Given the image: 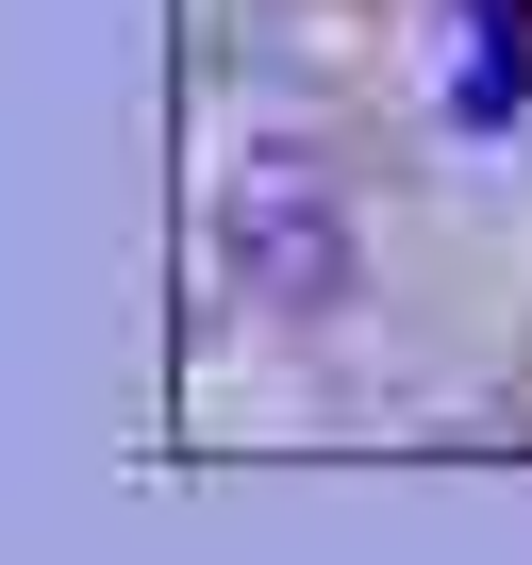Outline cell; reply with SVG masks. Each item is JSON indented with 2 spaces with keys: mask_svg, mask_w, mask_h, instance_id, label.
<instances>
[{
  "mask_svg": "<svg viewBox=\"0 0 532 565\" xmlns=\"http://www.w3.org/2000/svg\"><path fill=\"white\" fill-rule=\"evenodd\" d=\"M200 249H216V282H233L249 317H317L333 282H350V200H333L317 150H249V167H216Z\"/></svg>",
  "mask_w": 532,
  "mask_h": 565,
  "instance_id": "obj_1",
  "label": "cell"
}]
</instances>
